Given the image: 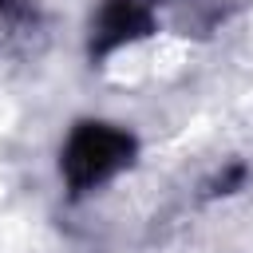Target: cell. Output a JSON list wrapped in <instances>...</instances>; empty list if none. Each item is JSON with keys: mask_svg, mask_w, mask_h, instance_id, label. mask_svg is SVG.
I'll use <instances>...</instances> for the list:
<instances>
[{"mask_svg": "<svg viewBox=\"0 0 253 253\" xmlns=\"http://www.w3.org/2000/svg\"><path fill=\"white\" fill-rule=\"evenodd\" d=\"M134 158V134L119 123L83 119L67 130L59 150V174L71 194H91L119 178Z\"/></svg>", "mask_w": 253, "mask_h": 253, "instance_id": "1", "label": "cell"}, {"mask_svg": "<svg viewBox=\"0 0 253 253\" xmlns=\"http://www.w3.org/2000/svg\"><path fill=\"white\" fill-rule=\"evenodd\" d=\"M154 28V4L150 0H99L91 16V51L111 55L119 47L138 43Z\"/></svg>", "mask_w": 253, "mask_h": 253, "instance_id": "2", "label": "cell"}]
</instances>
